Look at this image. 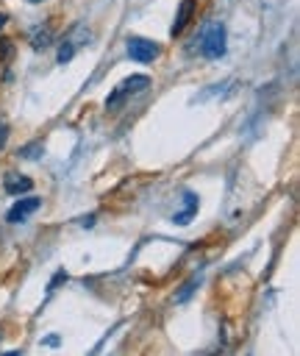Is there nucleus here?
I'll return each instance as SVG.
<instances>
[{"label": "nucleus", "mask_w": 300, "mask_h": 356, "mask_svg": "<svg viewBox=\"0 0 300 356\" xmlns=\"http://www.w3.org/2000/svg\"><path fill=\"white\" fill-rule=\"evenodd\" d=\"M6 136H8V125H6V122H0V147L6 145Z\"/></svg>", "instance_id": "13"}, {"label": "nucleus", "mask_w": 300, "mask_h": 356, "mask_svg": "<svg viewBox=\"0 0 300 356\" xmlns=\"http://www.w3.org/2000/svg\"><path fill=\"white\" fill-rule=\"evenodd\" d=\"M197 286H200V275H192V278H189V281H186V284H183V286L175 292V303H186Z\"/></svg>", "instance_id": "9"}, {"label": "nucleus", "mask_w": 300, "mask_h": 356, "mask_svg": "<svg viewBox=\"0 0 300 356\" xmlns=\"http://www.w3.org/2000/svg\"><path fill=\"white\" fill-rule=\"evenodd\" d=\"M147 86H150V78H147V75H131V78H125V81H122V83H117V86H114V92L106 97V108H108V111L119 108L131 95H136V92L147 89Z\"/></svg>", "instance_id": "2"}, {"label": "nucleus", "mask_w": 300, "mask_h": 356, "mask_svg": "<svg viewBox=\"0 0 300 356\" xmlns=\"http://www.w3.org/2000/svg\"><path fill=\"white\" fill-rule=\"evenodd\" d=\"M125 47H128V56H131L133 61H139V64H150V61L161 53L158 42L144 39V36H131V39L125 42Z\"/></svg>", "instance_id": "3"}, {"label": "nucleus", "mask_w": 300, "mask_h": 356, "mask_svg": "<svg viewBox=\"0 0 300 356\" xmlns=\"http://www.w3.org/2000/svg\"><path fill=\"white\" fill-rule=\"evenodd\" d=\"M28 3H42V0H28Z\"/></svg>", "instance_id": "16"}, {"label": "nucleus", "mask_w": 300, "mask_h": 356, "mask_svg": "<svg viewBox=\"0 0 300 356\" xmlns=\"http://www.w3.org/2000/svg\"><path fill=\"white\" fill-rule=\"evenodd\" d=\"M225 44H228V36H225V25L222 22H206L203 31H200V53L206 58H219L225 56Z\"/></svg>", "instance_id": "1"}, {"label": "nucleus", "mask_w": 300, "mask_h": 356, "mask_svg": "<svg viewBox=\"0 0 300 356\" xmlns=\"http://www.w3.org/2000/svg\"><path fill=\"white\" fill-rule=\"evenodd\" d=\"M3 25H6V14L0 11V28H3Z\"/></svg>", "instance_id": "15"}, {"label": "nucleus", "mask_w": 300, "mask_h": 356, "mask_svg": "<svg viewBox=\"0 0 300 356\" xmlns=\"http://www.w3.org/2000/svg\"><path fill=\"white\" fill-rule=\"evenodd\" d=\"M194 6H197V0H181V3H178L175 19H172V28H169V33H172V36L183 33L186 22H189V19H192V14H194Z\"/></svg>", "instance_id": "6"}, {"label": "nucleus", "mask_w": 300, "mask_h": 356, "mask_svg": "<svg viewBox=\"0 0 300 356\" xmlns=\"http://www.w3.org/2000/svg\"><path fill=\"white\" fill-rule=\"evenodd\" d=\"M81 222H83V228H92V222H94V217L89 214V217H86V220H81Z\"/></svg>", "instance_id": "14"}, {"label": "nucleus", "mask_w": 300, "mask_h": 356, "mask_svg": "<svg viewBox=\"0 0 300 356\" xmlns=\"http://www.w3.org/2000/svg\"><path fill=\"white\" fill-rule=\"evenodd\" d=\"M197 206H200V197H197L192 189H186V192H183V209H181L178 214H172V222H175V225L192 222V217L197 214Z\"/></svg>", "instance_id": "5"}, {"label": "nucleus", "mask_w": 300, "mask_h": 356, "mask_svg": "<svg viewBox=\"0 0 300 356\" xmlns=\"http://www.w3.org/2000/svg\"><path fill=\"white\" fill-rule=\"evenodd\" d=\"M39 206H42V197H19V200L6 211V220H8V222H22V220H28Z\"/></svg>", "instance_id": "4"}, {"label": "nucleus", "mask_w": 300, "mask_h": 356, "mask_svg": "<svg viewBox=\"0 0 300 356\" xmlns=\"http://www.w3.org/2000/svg\"><path fill=\"white\" fill-rule=\"evenodd\" d=\"M36 156H42V142H31L19 147V159H36Z\"/></svg>", "instance_id": "11"}, {"label": "nucleus", "mask_w": 300, "mask_h": 356, "mask_svg": "<svg viewBox=\"0 0 300 356\" xmlns=\"http://www.w3.org/2000/svg\"><path fill=\"white\" fill-rule=\"evenodd\" d=\"M75 50H78V47H75L69 39H64V42H61V47H58V56H56V61H58V64H67V61H72Z\"/></svg>", "instance_id": "10"}, {"label": "nucleus", "mask_w": 300, "mask_h": 356, "mask_svg": "<svg viewBox=\"0 0 300 356\" xmlns=\"http://www.w3.org/2000/svg\"><path fill=\"white\" fill-rule=\"evenodd\" d=\"M53 44V31H50V25H36L33 31H31V47L33 50H44V47H50Z\"/></svg>", "instance_id": "7"}, {"label": "nucleus", "mask_w": 300, "mask_h": 356, "mask_svg": "<svg viewBox=\"0 0 300 356\" xmlns=\"http://www.w3.org/2000/svg\"><path fill=\"white\" fill-rule=\"evenodd\" d=\"M64 281H67V273H64V270H58V273L53 275V281L47 284V292H53V289H56L58 284H64Z\"/></svg>", "instance_id": "12"}, {"label": "nucleus", "mask_w": 300, "mask_h": 356, "mask_svg": "<svg viewBox=\"0 0 300 356\" xmlns=\"http://www.w3.org/2000/svg\"><path fill=\"white\" fill-rule=\"evenodd\" d=\"M33 181L25 178V175H17V172H8L6 175V192L8 195H22V192H31Z\"/></svg>", "instance_id": "8"}]
</instances>
